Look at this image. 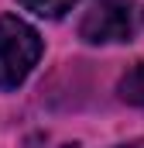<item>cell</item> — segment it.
<instances>
[{
    "instance_id": "obj_1",
    "label": "cell",
    "mask_w": 144,
    "mask_h": 148,
    "mask_svg": "<svg viewBox=\"0 0 144 148\" xmlns=\"http://www.w3.org/2000/svg\"><path fill=\"white\" fill-rule=\"evenodd\" d=\"M41 35L17 14H0V90H17L38 66Z\"/></svg>"
},
{
    "instance_id": "obj_2",
    "label": "cell",
    "mask_w": 144,
    "mask_h": 148,
    "mask_svg": "<svg viewBox=\"0 0 144 148\" xmlns=\"http://www.w3.org/2000/svg\"><path fill=\"white\" fill-rule=\"evenodd\" d=\"M137 24L141 14L134 0H96L79 21V38L86 45H117L137 35Z\"/></svg>"
},
{
    "instance_id": "obj_3",
    "label": "cell",
    "mask_w": 144,
    "mask_h": 148,
    "mask_svg": "<svg viewBox=\"0 0 144 148\" xmlns=\"http://www.w3.org/2000/svg\"><path fill=\"white\" fill-rule=\"evenodd\" d=\"M117 97H120L124 103L141 107V110H144V59H141V62H134L127 73L120 76V83H117Z\"/></svg>"
},
{
    "instance_id": "obj_4",
    "label": "cell",
    "mask_w": 144,
    "mask_h": 148,
    "mask_svg": "<svg viewBox=\"0 0 144 148\" xmlns=\"http://www.w3.org/2000/svg\"><path fill=\"white\" fill-rule=\"evenodd\" d=\"M24 10H31L38 17H48V21H58V17H65L72 7L79 3V0H17Z\"/></svg>"
},
{
    "instance_id": "obj_5",
    "label": "cell",
    "mask_w": 144,
    "mask_h": 148,
    "mask_svg": "<svg viewBox=\"0 0 144 148\" xmlns=\"http://www.w3.org/2000/svg\"><path fill=\"white\" fill-rule=\"evenodd\" d=\"M113 148H144V141H127V145H113Z\"/></svg>"
}]
</instances>
